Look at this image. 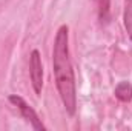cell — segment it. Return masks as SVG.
I'll use <instances>...</instances> for the list:
<instances>
[{"instance_id":"obj_5","label":"cell","mask_w":132,"mask_h":131,"mask_svg":"<svg viewBox=\"0 0 132 131\" xmlns=\"http://www.w3.org/2000/svg\"><path fill=\"white\" fill-rule=\"evenodd\" d=\"M114 96L123 103H129L132 100V83L128 80L118 82L115 90H114Z\"/></svg>"},{"instance_id":"obj_3","label":"cell","mask_w":132,"mask_h":131,"mask_svg":"<svg viewBox=\"0 0 132 131\" xmlns=\"http://www.w3.org/2000/svg\"><path fill=\"white\" fill-rule=\"evenodd\" d=\"M29 79L35 96H40L43 88V63L38 49H32L29 54Z\"/></svg>"},{"instance_id":"obj_1","label":"cell","mask_w":132,"mask_h":131,"mask_svg":"<svg viewBox=\"0 0 132 131\" xmlns=\"http://www.w3.org/2000/svg\"><path fill=\"white\" fill-rule=\"evenodd\" d=\"M52 72L65 111L72 117L77 111V85L69 51V26L66 23L60 25L55 33L52 46Z\"/></svg>"},{"instance_id":"obj_2","label":"cell","mask_w":132,"mask_h":131,"mask_svg":"<svg viewBox=\"0 0 132 131\" xmlns=\"http://www.w3.org/2000/svg\"><path fill=\"white\" fill-rule=\"evenodd\" d=\"M8 100L20 111V116L31 125V128H34L35 131H46V127H45V123L42 122L40 116L37 114V111H35L22 96H19V94H11V96L8 97Z\"/></svg>"},{"instance_id":"obj_6","label":"cell","mask_w":132,"mask_h":131,"mask_svg":"<svg viewBox=\"0 0 132 131\" xmlns=\"http://www.w3.org/2000/svg\"><path fill=\"white\" fill-rule=\"evenodd\" d=\"M123 25L132 42V0H123Z\"/></svg>"},{"instance_id":"obj_4","label":"cell","mask_w":132,"mask_h":131,"mask_svg":"<svg viewBox=\"0 0 132 131\" xmlns=\"http://www.w3.org/2000/svg\"><path fill=\"white\" fill-rule=\"evenodd\" d=\"M97 8V19L101 26L111 23V0H94Z\"/></svg>"}]
</instances>
